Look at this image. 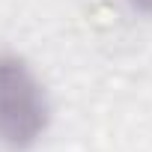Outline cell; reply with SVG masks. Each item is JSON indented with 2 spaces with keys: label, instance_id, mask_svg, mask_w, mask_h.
I'll list each match as a JSON object with an SVG mask.
<instances>
[{
  "label": "cell",
  "instance_id": "cell-1",
  "mask_svg": "<svg viewBox=\"0 0 152 152\" xmlns=\"http://www.w3.org/2000/svg\"><path fill=\"white\" fill-rule=\"evenodd\" d=\"M48 128V99L39 78L15 54H0V143L24 152Z\"/></svg>",
  "mask_w": 152,
  "mask_h": 152
},
{
  "label": "cell",
  "instance_id": "cell-2",
  "mask_svg": "<svg viewBox=\"0 0 152 152\" xmlns=\"http://www.w3.org/2000/svg\"><path fill=\"white\" fill-rule=\"evenodd\" d=\"M128 6L134 12H143V15H152V0H128Z\"/></svg>",
  "mask_w": 152,
  "mask_h": 152
}]
</instances>
